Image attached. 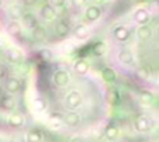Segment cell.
Returning <instances> with one entry per match:
<instances>
[{"label":"cell","mask_w":159,"mask_h":142,"mask_svg":"<svg viewBox=\"0 0 159 142\" xmlns=\"http://www.w3.org/2000/svg\"><path fill=\"white\" fill-rule=\"evenodd\" d=\"M155 2H159V0H155Z\"/></svg>","instance_id":"277c9868"},{"label":"cell","mask_w":159,"mask_h":142,"mask_svg":"<svg viewBox=\"0 0 159 142\" xmlns=\"http://www.w3.org/2000/svg\"><path fill=\"white\" fill-rule=\"evenodd\" d=\"M124 0H3L2 23L28 56H69L102 35Z\"/></svg>","instance_id":"7a4b0ae2"},{"label":"cell","mask_w":159,"mask_h":142,"mask_svg":"<svg viewBox=\"0 0 159 142\" xmlns=\"http://www.w3.org/2000/svg\"><path fill=\"white\" fill-rule=\"evenodd\" d=\"M31 114L63 138L102 134L114 115V93L102 72L83 58H49L33 70Z\"/></svg>","instance_id":"6da1fadb"},{"label":"cell","mask_w":159,"mask_h":142,"mask_svg":"<svg viewBox=\"0 0 159 142\" xmlns=\"http://www.w3.org/2000/svg\"><path fill=\"white\" fill-rule=\"evenodd\" d=\"M102 35L106 66L135 89L159 97V2L123 10Z\"/></svg>","instance_id":"3957f363"}]
</instances>
